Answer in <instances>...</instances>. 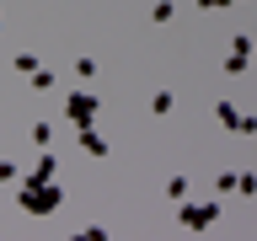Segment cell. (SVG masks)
Listing matches in <instances>:
<instances>
[{
  "label": "cell",
  "instance_id": "3",
  "mask_svg": "<svg viewBox=\"0 0 257 241\" xmlns=\"http://www.w3.org/2000/svg\"><path fill=\"white\" fill-rule=\"evenodd\" d=\"M96 107H102V102H96L91 91H75V96H70V102H64V112H70V124H75V129L96 124Z\"/></svg>",
  "mask_w": 257,
  "mask_h": 241
},
{
  "label": "cell",
  "instance_id": "1",
  "mask_svg": "<svg viewBox=\"0 0 257 241\" xmlns=\"http://www.w3.org/2000/svg\"><path fill=\"white\" fill-rule=\"evenodd\" d=\"M16 204H22V214H54V209L64 204V193L54 188V177H27Z\"/></svg>",
  "mask_w": 257,
  "mask_h": 241
},
{
  "label": "cell",
  "instance_id": "7",
  "mask_svg": "<svg viewBox=\"0 0 257 241\" xmlns=\"http://www.w3.org/2000/svg\"><path fill=\"white\" fill-rule=\"evenodd\" d=\"M32 145H38V150H43V145H54V124H43V118H38V124H32Z\"/></svg>",
  "mask_w": 257,
  "mask_h": 241
},
{
  "label": "cell",
  "instance_id": "10",
  "mask_svg": "<svg viewBox=\"0 0 257 241\" xmlns=\"http://www.w3.org/2000/svg\"><path fill=\"white\" fill-rule=\"evenodd\" d=\"M172 16H177V6H172V0H156V11H150V22H161V27H166Z\"/></svg>",
  "mask_w": 257,
  "mask_h": 241
},
{
  "label": "cell",
  "instance_id": "2",
  "mask_svg": "<svg viewBox=\"0 0 257 241\" xmlns=\"http://www.w3.org/2000/svg\"><path fill=\"white\" fill-rule=\"evenodd\" d=\"M182 230H204V225H214L220 220V198H209V204H182Z\"/></svg>",
  "mask_w": 257,
  "mask_h": 241
},
{
  "label": "cell",
  "instance_id": "14",
  "mask_svg": "<svg viewBox=\"0 0 257 241\" xmlns=\"http://www.w3.org/2000/svg\"><path fill=\"white\" fill-rule=\"evenodd\" d=\"M32 177H54V156H48V150L38 156V166H32Z\"/></svg>",
  "mask_w": 257,
  "mask_h": 241
},
{
  "label": "cell",
  "instance_id": "6",
  "mask_svg": "<svg viewBox=\"0 0 257 241\" xmlns=\"http://www.w3.org/2000/svg\"><path fill=\"white\" fill-rule=\"evenodd\" d=\"M80 145H86V156H96V161H102V156L112 150V145L102 140V134H96V124H86V129H80Z\"/></svg>",
  "mask_w": 257,
  "mask_h": 241
},
{
  "label": "cell",
  "instance_id": "9",
  "mask_svg": "<svg viewBox=\"0 0 257 241\" xmlns=\"http://www.w3.org/2000/svg\"><path fill=\"white\" fill-rule=\"evenodd\" d=\"M27 80H32V86H38V91H54V70H43V64H38V70H32Z\"/></svg>",
  "mask_w": 257,
  "mask_h": 241
},
{
  "label": "cell",
  "instance_id": "11",
  "mask_svg": "<svg viewBox=\"0 0 257 241\" xmlns=\"http://www.w3.org/2000/svg\"><path fill=\"white\" fill-rule=\"evenodd\" d=\"M150 112H156V118H166V112H172V91H156V96H150Z\"/></svg>",
  "mask_w": 257,
  "mask_h": 241
},
{
  "label": "cell",
  "instance_id": "8",
  "mask_svg": "<svg viewBox=\"0 0 257 241\" xmlns=\"http://www.w3.org/2000/svg\"><path fill=\"white\" fill-rule=\"evenodd\" d=\"M166 198L182 204V198H188V177H172V182H166Z\"/></svg>",
  "mask_w": 257,
  "mask_h": 241
},
{
  "label": "cell",
  "instance_id": "12",
  "mask_svg": "<svg viewBox=\"0 0 257 241\" xmlns=\"http://www.w3.org/2000/svg\"><path fill=\"white\" fill-rule=\"evenodd\" d=\"M236 193H257V172H236Z\"/></svg>",
  "mask_w": 257,
  "mask_h": 241
},
{
  "label": "cell",
  "instance_id": "16",
  "mask_svg": "<svg viewBox=\"0 0 257 241\" xmlns=\"http://www.w3.org/2000/svg\"><path fill=\"white\" fill-rule=\"evenodd\" d=\"M220 6H230V0H198V11H220Z\"/></svg>",
  "mask_w": 257,
  "mask_h": 241
},
{
  "label": "cell",
  "instance_id": "4",
  "mask_svg": "<svg viewBox=\"0 0 257 241\" xmlns=\"http://www.w3.org/2000/svg\"><path fill=\"white\" fill-rule=\"evenodd\" d=\"M214 118H220L230 134H257V118H252V112H236L230 102H214Z\"/></svg>",
  "mask_w": 257,
  "mask_h": 241
},
{
  "label": "cell",
  "instance_id": "5",
  "mask_svg": "<svg viewBox=\"0 0 257 241\" xmlns=\"http://www.w3.org/2000/svg\"><path fill=\"white\" fill-rule=\"evenodd\" d=\"M246 64H252V38L241 32V38H230V59H225V75H246Z\"/></svg>",
  "mask_w": 257,
  "mask_h": 241
},
{
  "label": "cell",
  "instance_id": "13",
  "mask_svg": "<svg viewBox=\"0 0 257 241\" xmlns=\"http://www.w3.org/2000/svg\"><path fill=\"white\" fill-rule=\"evenodd\" d=\"M214 193H236V172H220V177H214Z\"/></svg>",
  "mask_w": 257,
  "mask_h": 241
},
{
  "label": "cell",
  "instance_id": "15",
  "mask_svg": "<svg viewBox=\"0 0 257 241\" xmlns=\"http://www.w3.org/2000/svg\"><path fill=\"white\" fill-rule=\"evenodd\" d=\"M0 182H16V166H11V161H0Z\"/></svg>",
  "mask_w": 257,
  "mask_h": 241
}]
</instances>
